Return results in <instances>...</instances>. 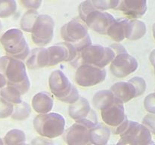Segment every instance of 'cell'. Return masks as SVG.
<instances>
[{"mask_svg":"<svg viewBox=\"0 0 155 145\" xmlns=\"http://www.w3.org/2000/svg\"><path fill=\"white\" fill-rule=\"evenodd\" d=\"M111 145H114V144H111Z\"/></svg>","mask_w":155,"mask_h":145,"instance_id":"cell-43","label":"cell"},{"mask_svg":"<svg viewBox=\"0 0 155 145\" xmlns=\"http://www.w3.org/2000/svg\"><path fill=\"white\" fill-rule=\"evenodd\" d=\"M3 48L10 57L24 60L30 54V48L22 31L13 28L7 30L0 38Z\"/></svg>","mask_w":155,"mask_h":145,"instance_id":"cell-5","label":"cell"},{"mask_svg":"<svg viewBox=\"0 0 155 145\" xmlns=\"http://www.w3.org/2000/svg\"><path fill=\"white\" fill-rule=\"evenodd\" d=\"M89 128L75 122L63 134L64 140L68 145H86L89 141Z\"/></svg>","mask_w":155,"mask_h":145,"instance_id":"cell-13","label":"cell"},{"mask_svg":"<svg viewBox=\"0 0 155 145\" xmlns=\"http://www.w3.org/2000/svg\"><path fill=\"white\" fill-rule=\"evenodd\" d=\"M24 145H30V144H28V143H24Z\"/></svg>","mask_w":155,"mask_h":145,"instance_id":"cell-40","label":"cell"},{"mask_svg":"<svg viewBox=\"0 0 155 145\" xmlns=\"http://www.w3.org/2000/svg\"><path fill=\"white\" fill-rule=\"evenodd\" d=\"M31 110L28 104L24 101L18 104H15L14 107V111L12 114V118L15 120L23 121L27 119L30 116Z\"/></svg>","mask_w":155,"mask_h":145,"instance_id":"cell-27","label":"cell"},{"mask_svg":"<svg viewBox=\"0 0 155 145\" xmlns=\"http://www.w3.org/2000/svg\"><path fill=\"white\" fill-rule=\"evenodd\" d=\"M142 123L148 128L150 131L155 134V116L148 114L143 119Z\"/></svg>","mask_w":155,"mask_h":145,"instance_id":"cell-35","label":"cell"},{"mask_svg":"<svg viewBox=\"0 0 155 145\" xmlns=\"http://www.w3.org/2000/svg\"><path fill=\"white\" fill-rule=\"evenodd\" d=\"M115 145H139V142L133 135L125 134L120 135V138Z\"/></svg>","mask_w":155,"mask_h":145,"instance_id":"cell-33","label":"cell"},{"mask_svg":"<svg viewBox=\"0 0 155 145\" xmlns=\"http://www.w3.org/2000/svg\"><path fill=\"white\" fill-rule=\"evenodd\" d=\"M86 145H92V143H88V144H86Z\"/></svg>","mask_w":155,"mask_h":145,"instance_id":"cell-41","label":"cell"},{"mask_svg":"<svg viewBox=\"0 0 155 145\" xmlns=\"http://www.w3.org/2000/svg\"><path fill=\"white\" fill-rule=\"evenodd\" d=\"M30 145H54V143L51 139L39 136L35 137L31 141Z\"/></svg>","mask_w":155,"mask_h":145,"instance_id":"cell-36","label":"cell"},{"mask_svg":"<svg viewBox=\"0 0 155 145\" xmlns=\"http://www.w3.org/2000/svg\"><path fill=\"white\" fill-rule=\"evenodd\" d=\"M114 21L115 18L113 15L108 12L101 11L95 9L88 15L84 23L93 31L99 34L105 35Z\"/></svg>","mask_w":155,"mask_h":145,"instance_id":"cell-12","label":"cell"},{"mask_svg":"<svg viewBox=\"0 0 155 145\" xmlns=\"http://www.w3.org/2000/svg\"><path fill=\"white\" fill-rule=\"evenodd\" d=\"M101 116L104 123L114 128L119 126L127 118L124 104L117 101L101 110Z\"/></svg>","mask_w":155,"mask_h":145,"instance_id":"cell-14","label":"cell"},{"mask_svg":"<svg viewBox=\"0 0 155 145\" xmlns=\"http://www.w3.org/2000/svg\"><path fill=\"white\" fill-rule=\"evenodd\" d=\"M48 54V66H55L61 62H71L77 65L80 60V52L74 45L64 42L47 48Z\"/></svg>","mask_w":155,"mask_h":145,"instance_id":"cell-7","label":"cell"},{"mask_svg":"<svg viewBox=\"0 0 155 145\" xmlns=\"http://www.w3.org/2000/svg\"><path fill=\"white\" fill-rule=\"evenodd\" d=\"M21 93L19 89L12 85H6L0 91V97L13 104L21 103Z\"/></svg>","mask_w":155,"mask_h":145,"instance_id":"cell-24","label":"cell"},{"mask_svg":"<svg viewBox=\"0 0 155 145\" xmlns=\"http://www.w3.org/2000/svg\"><path fill=\"white\" fill-rule=\"evenodd\" d=\"M6 85H7V81H6L5 77L2 74L0 73V90L5 86H6Z\"/></svg>","mask_w":155,"mask_h":145,"instance_id":"cell-37","label":"cell"},{"mask_svg":"<svg viewBox=\"0 0 155 145\" xmlns=\"http://www.w3.org/2000/svg\"><path fill=\"white\" fill-rule=\"evenodd\" d=\"M147 9V0H120L116 10L134 19L143 16Z\"/></svg>","mask_w":155,"mask_h":145,"instance_id":"cell-15","label":"cell"},{"mask_svg":"<svg viewBox=\"0 0 155 145\" xmlns=\"http://www.w3.org/2000/svg\"><path fill=\"white\" fill-rule=\"evenodd\" d=\"M0 145H4V140L0 137Z\"/></svg>","mask_w":155,"mask_h":145,"instance_id":"cell-38","label":"cell"},{"mask_svg":"<svg viewBox=\"0 0 155 145\" xmlns=\"http://www.w3.org/2000/svg\"><path fill=\"white\" fill-rule=\"evenodd\" d=\"M130 134L134 136L139 142V145H149L151 140V132L143 124L130 121L127 130L123 134ZM121 134V135H123Z\"/></svg>","mask_w":155,"mask_h":145,"instance_id":"cell-18","label":"cell"},{"mask_svg":"<svg viewBox=\"0 0 155 145\" xmlns=\"http://www.w3.org/2000/svg\"><path fill=\"white\" fill-rule=\"evenodd\" d=\"M14 107L13 104L0 98V119H5L12 116Z\"/></svg>","mask_w":155,"mask_h":145,"instance_id":"cell-31","label":"cell"},{"mask_svg":"<svg viewBox=\"0 0 155 145\" xmlns=\"http://www.w3.org/2000/svg\"><path fill=\"white\" fill-rule=\"evenodd\" d=\"M146 33V27L142 21L137 19L129 20L126 29V38L130 40H138Z\"/></svg>","mask_w":155,"mask_h":145,"instance_id":"cell-21","label":"cell"},{"mask_svg":"<svg viewBox=\"0 0 155 145\" xmlns=\"http://www.w3.org/2000/svg\"><path fill=\"white\" fill-rule=\"evenodd\" d=\"M17 11L15 0H0V18L12 16Z\"/></svg>","mask_w":155,"mask_h":145,"instance_id":"cell-28","label":"cell"},{"mask_svg":"<svg viewBox=\"0 0 155 145\" xmlns=\"http://www.w3.org/2000/svg\"><path fill=\"white\" fill-rule=\"evenodd\" d=\"M4 145H24L26 143V135L20 129H12L4 137Z\"/></svg>","mask_w":155,"mask_h":145,"instance_id":"cell-25","label":"cell"},{"mask_svg":"<svg viewBox=\"0 0 155 145\" xmlns=\"http://www.w3.org/2000/svg\"><path fill=\"white\" fill-rule=\"evenodd\" d=\"M110 90L113 92L117 101L124 104L137 97L135 86L130 82H119L114 84Z\"/></svg>","mask_w":155,"mask_h":145,"instance_id":"cell-16","label":"cell"},{"mask_svg":"<svg viewBox=\"0 0 155 145\" xmlns=\"http://www.w3.org/2000/svg\"><path fill=\"white\" fill-rule=\"evenodd\" d=\"M33 127L40 136L52 139L64 134L65 119L57 113L39 114L33 120Z\"/></svg>","mask_w":155,"mask_h":145,"instance_id":"cell-4","label":"cell"},{"mask_svg":"<svg viewBox=\"0 0 155 145\" xmlns=\"http://www.w3.org/2000/svg\"><path fill=\"white\" fill-rule=\"evenodd\" d=\"M106 70L88 63H82L77 67L75 74L76 82L82 87H92L105 79Z\"/></svg>","mask_w":155,"mask_h":145,"instance_id":"cell-9","label":"cell"},{"mask_svg":"<svg viewBox=\"0 0 155 145\" xmlns=\"http://www.w3.org/2000/svg\"><path fill=\"white\" fill-rule=\"evenodd\" d=\"M129 82L133 83V85L136 88V92H137V97L144 93L145 90V82L143 79L141 78V77L135 76L130 79Z\"/></svg>","mask_w":155,"mask_h":145,"instance_id":"cell-32","label":"cell"},{"mask_svg":"<svg viewBox=\"0 0 155 145\" xmlns=\"http://www.w3.org/2000/svg\"><path fill=\"white\" fill-rule=\"evenodd\" d=\"M48 85L51 93L64 103L72 104L78 101L80 94L62 71L54 70L50 75Z\"/></svg>","mask_w":155,"mask_h":145,"instance_id":"cell-3","label":"cell"},{"mask_svg":"<svg viewBox=\"0 0 155 145\" xmlns=\"http://www.w3.org/2000/svg\"><path fill=\"white\" fill-rule=\"evenodd\" d=\"M48 54L47 48H34L30 52L26 61L27 66L30 69H36L48 66Z\"/></svg>","mask_w":155,"mask_h":145,"instance_id":"cell-17","label":"cell"},{"mask_svg":"<svg viewBox=\"0 0 155 145\" xmlns=\"http://www.w3.org/2000/svg\"><path fill=\"white\" fill-rule=\"evenodd\" d=\"M0 91H1V90H0Z\"/></svg>","mask_w":155,"mask_h":145,"instance_id":"cell-44","label":"cell"},{"mask_svg":"<svg viewBox=\"0 0 155 145\" xmlns=\"http://www.w3.org/2000/svg\"><path fill=\"white\" fill-rule=\"evenodd\" d=\"M95 9L96 8L94 7L91 0H86V1L80 3V5H79V17H80V19L84 22L88 15H89L92 11L95 10Z\"/></svg>","mask_w":155,"mask_h":145,"instance_id":"cell-30","label":"cell"},{"mask_svg":"<svg viewBox=\"0 0 155 145\" xmlns=\"http://www.w3.org/2000/svg\"><path fill=\"white\" fill-rule=\"evenodd\" d=\"M54 21L49 15H39L32 31V40L38 46H45L52 40Z\"/></svg>","mask_w":155,"mask_h":145,"instance_id":"cell-10","label":"cell"},{"mask_svg":"<svg viewBox=\"0 0 155 145\" xmlns=\"http://www.w3.org/2000/svg\"><path fill=\"white\" fill-rule=\"evenodd\" d=\"M138 68L137 60L127 53V50L117 53L110 63V70L113 76L117 78H124L134 72Z\"/></svg>","mask_w":155,"mask_h":145,"instance_id":"cell-11","label":"cell"},{"mask_svg":"<svg viewBox=\"0 0 155 145\" xmlns=\"http://www.w3.org/2000/svg\"><path fill=\"white\" fill-rule=\"evenodd\" d=\"M114 51L111 48L104 47L101 45H90L80 52L82 63L94 65L104 68L114 59Z\"/></svg>","mask_w":155,"mask_h":145,"instance_id":"cell-6","label":"cell"},{"mask_svg":"<svg viewBox=\"0 0 155 145\" xmlns=\"http://www.w3.org/2000/svg\"><path fill=\"white\" fill-rule=\"evenodd\" d=\"M2 28V24H1V21H0V30H1Z\"/></svg>","mask_w":155,"mask_h":145,"instance_id":"cell-39","label":"cell"},{"mask_svg":"<svg viewBox=\"0 0 155 145\" xmlns=\"http://www.w3.org/2000/svg\"><path fill=\"white\" fill-rule=\"evenodd\" d=\"M61 36L64 42L74 45L79 52L92 45L88 27L81 19L74 18L64 24L61 29Z\"/></svg>","mask_w":155,"mask_h":145,"instance_id":"cell-2","label":"cell"},{"mask_svg":"<svg viewBox=\"0 0 155 145\" xmlns=\"http://www.w3.org/2000/svg\"><path fill=\"white\" fill-rule=\"evenodd\" d=\"M94 7L98 11H104L110 9H117L120 0H91Z\"/></svg>","mask_w":155,"mask_h":145,"instance_id":"cell-29","label":"cell"},{"mask_svg":"<svg viewBox=\"0 0 155 145\" xmlns=\"http://www.w3.org/2000/svg\"><path fill=\"white\" fill-rule=\"evenodd\" d=\"M24 8L28 10H37L42 4V0H20Z\"/></svg>","mask_w":155,"mask_h":145,"instance_id":"cell-34","label":"cell"},{"mask_svg":"<svg viewBox=\"0 0 155 145\" xmlns=\"http://www.w3.org/2000/svg\"><path fill=\"white\" fill-rule=\"evenodd\" d=\"M149 145H155V144H149Z\"/></svg>","mask_w":155,"mask_h":145,"instance_id":"cell-42","label":"cell"},{"mask_svg":"<svg viewBox=\"0 0 155 145\" xmlns=\"http://www.w3.org/2000/svg\"><path fill=\"white\" fill-rule=\"evenodd\" d=\"M39 16L37 10H28L24 14L21 20V28L27 33H32L36 19Z\"/></svg>","mask_w":155,"mask_h":145,"instance_id":"cell-26","label":"cell"},{"mask_svg":"<svg viewBox=\"0 0 155 145\" xmlns=\"http://www.w3.org/2000/svg\"><path fill=\"white\" fill-rule=\"evenodd\" d=\"M32 107L39 114L48 113L53 107V99L48 92H39L33 96Z\"/></svg>","mask_w":155,"mask_h":145,"instance_id":"cell-19","label":"cell"},{"mask_svg":"<svg viewBox=\"0 0 155 145\" xmlns=\"http://www.w3.org/2000/svg\"><path fill=\"white\" fill-rule=\"evenodd\" d=\"M128 18H117L108 29V35L114 41L120 42L126 38V29L128 22Z\"/></svg>","mask_w":155,"mask_h":145,"instance_id":"cell-22","label":"cell"},{"mask_svg":"<svg viewBox=\"0 0 155 145\" xmlns=\"http://www.w3.org/2000/svg\"><path fill=\"white\" fill-rule=\"evenodd\" d=\"M117 101L113 92L110 90H101L95 94L92 99L94 107L98 110H103L110 104Z\"/></svg>","mask_w":155,"mask_h":145,"instance_id":"cell-23","label":"cell"},{"mask_svg":"<svg viewBox=\"0 0 155 145\" xmlns=\"http://www.w3.org/2000/svg\"><path fill=\"white\" fill-rule=\"evenodd\" d=\"M110 137V129L104 124L98 123L89 130V141L93 145H107Z\"/></svg>","mask_w":155,"mask_h":145,"instance_id":"cell-20","label":"cell"},{"mask_svg":"<svg viewBox=\"0 0 155 145\" xmlns=\"http://www.w3.org/2000/svg\"><path fill=\"white\" fill-rule=\"evenodd\" d=\"M69 116L76 122L85 125L89 129L98 124L97 114L91 108L88 100L83 97H80L78 101L70 105Z\"/></svg>","mask_w":155,"mask_h":145,"instance_id":"cell-8","label":"cell"},{"mask_svg":"<svg viewBox=\"0 0 155 145\" xmlns=\"http://www.w3.org/2000/svg\"><path fill=\"white\" fill-rule=\"evenodd\" d=\"M0 73L6 79L7 85H12L19 89L24 95L30 88V82L24 62L8 55L0 57Z\"/></svg>","mask_w":155,"mask_h":145,"instance_id":"cell-1","label":"cell"}]
</instances>
